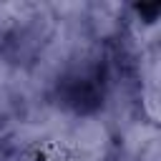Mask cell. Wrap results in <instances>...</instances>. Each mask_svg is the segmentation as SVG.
<instances>
[{"label": "cell", "instance_id": "7a4b0ae2", "mask_svg": "<svg viewBox=\"0 0 161 161\" xmlns=\"http://www.w3.org/2000/svg\"><path fill=\"white\" fill-rule=\"evenodd\" d=\"M88 23L96 38H108L118 30V8L116 5H93L88 8Z\"/></svg>", "mask_w": 161, "mask_h": 161}, {"label": "cell", "instance_id": "6da1fadb", "mask_svg": "<svg viewBox=\"0 0 161 161\" xmlns=\"http://www.w3.org/2000/svg\"><path fill=\"white\" fill-rule=\"evenodd\" d=\"M106 138H108L106 126H103L101 121H96V118H83V121H78L75 128H73L75 148H78L80 153H86V156L101 153V148L106 146Z\"/></svg>", "mask_w": 161, "mask_h": 161}, {"label": "cell", "instance_id": "3957f363", "mask_svg": "<svg viewBox=\"0 0 161 161\" xmlns=\"http://www.w3.org/2000/svg\"><path fill=\"white\" fill-rule=\"evenodd\" d=\"M10 73H13V68H10V63L0 55V86L5 83V80H10Z\"/></svg>", "mask_w": 161, "mask_h": 161}]
</instances>
